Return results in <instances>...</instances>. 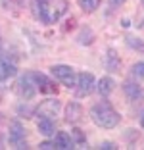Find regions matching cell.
Wrapping results in <instances>:
<instances>
[{
    "label": "cell",
    "mask_w": 144,
    "mask_h": 150,
    "mask_svg": "<svg viewBox=\"0 0 144 150\" xmlns=\"http://www.w3.org/2000/svg\"><path fill=\"white\" fill-rule=\"evenodd\" d=\"M109 2V6H112V8H119V6H123L127 2V0H108Z\"/></svg>",
    "instance_id": "obj_23"
},
{
    "label": "cell",
    "mask_w": 144,
    "mask_h": 150,
    "mask_svg": "<svg viewBox=\"0 0 144 150\" xmlns=\"http://www.w3.org/2000/svg\"><path fill=\"white\" fill-rule=\"evenodd\" d=\"M39 131L42 133L44 137H52L56 133V127H54V121L48 117H39Z\"/></svg>",
    "instance_id": "obj_14"
},
{
    "label": "cell",
    "mask_w": 144,
    "mask_h": 150,
    "mask_svg": "<svg viewBox=\"0 0 144 150\" xmlns=\"http://www.w3.org/2000/svg\"><path fill=\"white\" fill-rule=\"evenodd\" d=\"M90 119L94 121V125L102 129H114L121 121V115L114 110V106L108 100H102L90 108Z\"/></svg>",
    "instance_id": "obj_2"
},
{
    "label": "cell",
    "mask_w": 144,
    "mask_h": 150,
    "mask_svg": "<svg viewBox=\"0 0 144 150\" xmlns=\"http://www.w3.org/2000/svg\"><path fill=\"white\" fill-rule=\"evenodd\" d=\"M123 93H125V96L129 100H142L144 98L142 87L138 83H135V81H125L123 83Z\"/></svg>",
    "instance_id": "obj_10"
},
{
    "label": "cell",
    "mask_w": 144,
    "mask_h": 150,
    "mask_svg": "<svg viewBox=\"0 0 144 150\" xmlns=\"http://www.w3.org/2000/svg\"><path fill=\"white\" fill-rule=\"evenodd\" d=\"M119 67H121V58L117 56V52L114 48H108V52H106V69L109 73H117Z\"/></svg>",
    "instance_id": "obj_11"
},
{
    "label": "cell",
    "mask_w": 144,
    "mask_h": 150,
    "mask_svg": "<svg viewBox=\"0 0 144 150\" xmlns=\"http://www.w3.org/2000/svg\"><path fill=\"white\" fill-rule=\"evenodd\" d=\"M77 4L81 6V10L87 13H92L100 8V0H77Z\"/></svg>",
    "instance_id": "obj_17"
},
{
    "label": "cell",
    "mask_w": 144,
    "mask_h": 150,
    "mask_svg": "<svg viewBox=\"0 0 144 150\" xmlns=\"http://www.w3.org/2000/svg\"><path fill=\"white\" fill-rule=\"evenodd\" d=\"M94 42V33L92 29H83L79 35V44H92Z\"/></svg>",
    "instance_id": "obj_19"
},
{
    "label": "cell",
    "mask_w": 144,
    "mask_h": 150,
    "mask_svg": "<svg viewBox=\"0 0 144 150\" xmlns=\"http://www.w3.org/2000/svg\"><path fill=\"white\" fill-rule=\"evenodd\" d=\"M94 85H96V79H94V75H92L90 71L79 73L77 83H75V87H77V96H87V94H90L92 91H94Z\"/></svg>",
    "instance_id": "obj_5"
},
{
    "label": "cell",
    "mask_w": 144,
    "mask_h": 150,
    "mask_svg": "<svg viewBox=\"0 0 144 150\" xmlns=\"http://www.w3.org/2000/svg\"><path fill=\"white\" fill-rule=\"evenodd\" d=\"M96 88H98V93L102 94V96H109V94L114 93V88H115V81L112 79V77H102L98 83H96Z\"/></svg>",
    "instance_id": "obj_13"
},
{
    "label": "cell",
    "mask_w": 144,
    "mask_h": 150,
    "mask_svg": "<svg viewBox=\"0 0 144 150\" xmlns=\"http://www.w3.org/2000/svg\"><path fill=\"white\" fill-rule=\"evenodd\" d=\"M39 148L40 150H52V148H56V144L50 142V141H44V142H40V144H39Z\"/></svg>",
    "instance_id": "obj_21"
},
{
    "label": "cell",
    "mask_w": 144,
    "mask_h": 150,
    "mask_svg": "<svg viewBox=\"0 0 144 150\" xmlns=\"http://www.w3.org/2000/svg\"><path fill=\"white\" fill-rule=\"evenodd\" d=\"M54 144H56V148H60V150H69V148H75L73 141H71V135H69V133H66V131L56 133Z\"/></svg>",
    "instance_id": "obj_12"
},
{
    "label": "cell",
    "mask_w": 144,
    "mask_h": 150,
    "mask_svg": "<svg viewBox=\"0 0 144 150\" xmlns=\"http://www.w3.org/2000/svg\"><path fill=\"white\" fill-rule=\"evenodd\" d=\"M131 73L136 79H144V62H136L135 66L131 67Z\"/></svg>",
    "instance_id": "obj_20"
},
{
    "label": "cell",
    "mask_w": 144,
    "mask_h": 150,
    "mask_svg": "<svg viewBox=\"0 0 144 150\" xmlns=\"http://www.w3.org/2000/svg\"><path fill=\"white\" fill-rule=\"evenodd\" d=\"M71 141H73L75 146H81V144H85V142H87V137L83 135V131H81L79 127H75L73 131H71Z\"/></svg>",
    "instance_id": "obj_18"
},
{
    "label": "cell",
    "mask_w": 144,
    "mask_h": 150,
    "mask_svg": "<svg viewBox=\"0 0 144 150\" xmlns=\"http://www.w3.org/2000/svg\"><path fill=\"white\" fill-rule=\"evenodd\" d=\"M10 142H12L16 148H27L25 131H23V125L19 123V121L10 123Z\"/></svg>",
    "instance_id": "obj_7"
},
{
    "label": "cell",
    "mask_w": 144,
    "mask_h": 150,
    "mask_svg": "<svg viewBox=\"0 0 144 150\" xmlns=\"http://www.w3.org/2000/svg\"><path fill=\"white\" fill-rule=\"evenodd\" d=\"M69 2L67 0H33L31 10L33 16L44 25H54L67 13Z\"/></svg>",
    "instance_id": "obj_1"
},
{
    "label": "cell",
    "mask_w": 144,
    "mask_h": 150,
    "mask_svg": "<svg viewBox=\"0 0 144 150\" xmlns=\"http://www.w3.org/2000/svg\"><path fill=\"white\" fill-rule=\"evenodd\" d=\"M52 75L56 77V81H60L61 85H66V87H75L77 83V75H75V69L71 66H64V64H58V66H52L50 67Z\"/></svg>",
    "instance_id": "obj_3"
},
{
    "label": "cell",
    "mask_w": 144,
    "mask_h": 150,
    "mask_svg": "<svg viewBox=\"0 0 144 150\" xmlns=\"http://www.w3.org/2000/svg\"><path fill=\"white\" fill-rule=\"evenodd\" d=\"M83 115H85V110L79 102H69L66 106V121L71 125H77L83 121Z\"/></svg>",
    "instance_id": "obj_8"
},
{
    "label": "cell",
    "mask_w": 144,
    "mask_h": 150,
    "mask_svg": "<svg viewBox=\"0 0 144 150\" xmlns=\"http://www.w3.org/2000/svg\"><path fill=\"white\" fill-rule=\"evenodd\" d=\"M16 73H18V69H16V66H13V64L6 62V60H2V62H0V81L10 79V77H13Z\"/></svg>",
    "instance_id": "obj_15"
},
{
    "label": "cell",
    "mask_w": 144,
    "mask_h": 150,
    "mask_svg": "<svg viewBox=\"0 0 144 150\" xmlns=\"http://www.w3.org/2000/svg\"><path fill=\"white\" fill-rule=\"evenodd\" d=\"M35 77V83H37V88L44 94H58V85L54 83L52 79H48L44 73H33Z\"/></svg>",
    "instance_id": "obj_9"
},
{
    "label": "cell",
    "mask_w": 144,
    "mask_h": 150,
    "mask_svg": "<svg viewBox=\"0 0 144 150\" xmlns=\"http://www.w3.org/2000/svg\"><path fill=\"white\" fill-rule=\"evenodd\" d=\"M16 91H18V94L21 98H25V100H31V98L35 96V93H37V83H35L33 73H25L23 77H19L18 85H16Z\"/></svg>",
    "instance_id": "obj_4"
},
{
    "label": "cell",
    "mask_w": 144,
    "mask_h": 150,
    "mask_svg": "<svg viewBox=\"0 0 144 150\" xmlns=\"http://www.w3.org/2000/svg\"><path fill=\"white\" fill-rule=\"evenodd\" d=\"M58 112H60V100H56V98L44 100L35 108V115H39V117H48V119H52L54 115H58Z\"/></svg>",
    "instance_id": "obj_6"
},
{
    "label": "cell",
    "mask_w": 144,
    "mask_h": 150,
    "mask_svg": "<svg viewBox=\"0 0 144 150\" xmlns=\"http://www.w3.org/2000/svg\"><path fill=\"white\" fill-rule=\"evenodd\" d=\"M140 127L144 129V115H142V117H140Z\"/></svg>",
    "instance_id": "obj_24"
},
{
    "label": "cell",
    "mask_w": 144,
    "mask_h": 150,
    "mask_svg": "<svg viewBox=\"0 0 144 150\" xmlns=\"http://www.w3.org/2000/svg\"><path fill=\"white\" fill-rule=\"evenodd\" d=\"M100 148H102V150H115L117 146H115L114 142H109V141H104V142L100 144Z\"/></svg>",
    "instance_id": "obj_22"
},
{
    "label": "cell",
    "mask_w": 144,
    "mask_h": 150,
    "mask_svg": "<svg viewBox=\"0 0 144 150\" xmlns=\"http://www.w3.org/2000/svg\"><path fill=\"white\" fill-rule=\"evenodd\" d=\"M125 44L129 46V48H133V50H136V52L144 54V40H142V39H138V37L127 35V37H125Z\"/></svg>",
    "instance_id": "obj_16"
}]
</instances>
